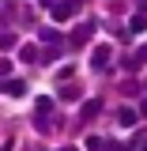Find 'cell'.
I'll list each match as a JSON object with an SVG mask.
<instances>
[{"instance_id":"1","label":"cell","mask_w":147,"mask_h":151,"mask_svg":"<svg viewBox=\"0 0 147 151\" xmlns=\"http://www.w3.org/2000/svg\"><path fill=\"white\" fill-rule=\"evenodd\" d=\"M110 57H113V45H94L91 68H94V72H106V68H110Z\"/></svg>"},{"instance_id":"2","label":"cell","mask_w":147,"mask_h":151,"mask_svg":"<svg viewBox=\"0 0 147 151\" xmlns=\"http://www.w3.org/2000/svg\"><path fill=\"white\" fill-rule=\"evenodd\" d=\"M72 15H75L72 0H57V4H53V19H57V23H68Z\"/></svg>"},{"instance_id":"3","label":"cell","mask_w":147,"mask_h":151,"mask_svg":"<svg viewBox=\"0 0 147 151\" xmlns=\"http://www.w3.org/2000/svg\"><path fill=\"white\" fill-rule=\"evenodd\" d=\"M38 38H42V42H45L49 49H64V38L57 34L53 27H42V30H38Z\"/></svg>"},{"instance_id":"4","label":"cell","mask_w":147,"mask_h":151,"mask_svg":"<svg viewBox=\"0 0 147 151\" xmlns=\"http://www.w3.org/2000/svg\"><path fill=\"white\" fill-rule=\"evenodd\" d=\"M98 113H102V102H98V98H87L83 110H79V117H83V121H94Z\"/></svg>"},{"instance_id":"5","label":"cell","mask_w":147,"mask_h":151,"mask_svg":"<svg viewBox=\"0 0 147 151\" xmlns=\"http://www.w3.org/2000/svg\"><path fill=\"white\" fill-rule=\"evenodd\" d=\"M91 34H94V19H91V23H83V27H75V30H72V45H83V42H87Z\"/></svg>"},{"instance_id":"6","label":"cell","mask_w":147,"mask_h":151,"mask_svg":"<svg viewBox=\"0 0 147 151\" xmlns=\"http://www.w3.org/2000/svg\"><path fill=\"white\" fill-rule=\"evenodd\" d=\"M4 91L11 94V98H23V94H27V83H23V79H8V83H4Z\"/></svg>"},{"instance_id":"7","label":"cell","mask_w":147,"mask_h":151,"mask_svg":"<svg viewBox=\"0 0 147 151\" xmlns=\"http://www.w3.org/2000/svg\"><path fill=\"white\" fill-rule=\"evenodd\" d=\"M136 117H140V113H136V110H128V106H125V110H117V121H121L125 129H132V125H136Z\"/></svg>"},{"instance_id":"8","label":"cell","mask_w":147,"mask_h":151,"mask_svg":"<svg viewBox=\"0 0 147 151\" xmlns=\"http://www.w3.org/2000/svg\"><path fill=\"white\" fill-rule=\"evenodd\" d=\"M140 30H147V15H143V12L132 15V23H128V34H140Z\"/></svg>"},{"instance_id":"9","label":"cell","mask_w":147,"mask_h":151,"mask_svg":"<svg viewBox=\"0 0 147 151\" xmlns=\"http://www.w3.org/2000/svg\"><path fill=\"white\" fill-rule=\"evenodd\" d=\"M19 57H23L27 64H34V60H42V53H38L34 45H23V53H19Z\"/></svg>"},{"instance_id":"10","label":"cell","mask_w":147,"mask_h":151,"mask_svg":"<svg viewBox=\"0 0 147 151\" xmlns=\"http://www.w3.org/2000/svg\"><path fill=\"white\" fill-rule=\"evenodd\" d=\"M34 125H38V132H49V113H38Z\"/></svg>"},{"instance_id":"11","label":"cell","mask_w":147,"mask_h":151,"mask_svg":"<svg viewBox=\"0 0 147 151\" xmlns=\"http://www.w3.org/2000/svg\"><path fill=\"white\" fill-rule=\"evenodd\" d=\"M49 110H53V98L42 94V98H38V113H49Z\"/></svg>"},{"instance_id":"12","label":"cell","mask_w":147,"mask_h":151,"mask_svg":"<svg viewBox=\"0 0 147 151\" xmlns=\"http://www.w3.org/2000/svg\"><path fill=\"white\" fill-rule=\"evenodd\" d=\"M121 91H125V94H136V91H140V83H136V79H125V83H121Z\"/></svg>"},{"instance_id":"13","label":"cell","mask_w":147,"mask_h":151,"mask_svg":"<svg viewBox=\"0 0 147 151\" xmlns=\"http://www.w3.org/2000/svg\"><path fill=\"white\" fill-rule=\"evenodd\" d=\"M98 151H125V144H117V140H110V144H102Z\"/></svg>"},{"instance_id":"14","label":"cell","mask_w":147,"mask_h":151,"mask_svg":"<svg viewBox=\"0 0 147 151\" xmlns=\"http://www.w3.org/2000/svg\"><path fill=\"white\" fill-rule=\"evenodd\" d=\"M11 45H15V38H11V34H0V49H11Z\"/></svg>"},{"instance_id":"15","label":"cell","mask_w":147,"mask_h":151,"mask_svg":"<svg viewBox=\"0 0 147 151\" xmlns=\"http://www.w3.org/2000/svg\"><path fill=\"white\" fill-rule=\"evenodd\" d=\"M143 60H147V45H143V49H140V57H136L132 64H143Z\"/></svg>"},{"instance_id":"16","label":"cell","mask_w":147,"mask_h":151,"mask_svg":"<svg viewBox=\"0 0 147 151\" xmlns=\"http://www.w3.org/2000/svg\"><path fill=\"white\" fill-rule=\"evenodd\" d=\"M140 113H143V117H147V98H143V106H140Z\"/></svg>"},{"instance_id":"17","label":"cell","mask_w":147,"mask_h":151,"mask_svg":"<svg viewBox=\"0 0 147 151\" xmlns=\"http://www.w3.org/2000/svg\"><path fill=\"white\" fill-rule=\"evenodd\" d=\"M60 151H75V147H60Z\"/></svg>"},{"instance_id":"18","label":"cell","mask_w":147,"mask_h":151,"mask_svg":"<svg viewBox=\"0 0 147 151\" xmlns=\"http://www.w3.org/2000/svg\"><path fill=\"white\" fill-rule=\"evenodd\" d=\"M143 151H147V147H143Z\"/></svg>"}]
</instances>
